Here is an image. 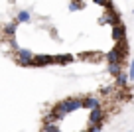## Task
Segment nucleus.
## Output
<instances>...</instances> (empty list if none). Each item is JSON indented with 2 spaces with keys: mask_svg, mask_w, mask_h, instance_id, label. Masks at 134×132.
I'll return each instance as SVG.
<instances>
[{
  "mask_svg": "<svg viewBox=\"0 0 134 132\" xmlns=\"http://www.w3.org/2000/svg\"><path fill=\"white\" fill-rule=\"evenodd\" d=\"M100 122H105V111H103V108L89 111V126H93V124H100Z\"/></svg>",
  "mask_w": 134,
  "mask_h": 132,
  "instance_id": "39448f33",
  "label": "nucleus"
},
{
  "mask_svg": "<svg viewBox=\"0 0 134 132\" xmlns=\"http://www.w3.org/2000/svg\"><path fill=\"white\" fill-rule=\"evenodd\" d=\"M69 8H71V10H79V8H83V4H81V0H75V2H71Z\"/></svg>",
  "mask_w": 134,
  "mask_h": 132,
  "instance_id": "dca6fc26",
  "label": "nucleus"
},
{
  "mask_svg": "<svg viewBox=\"0 0 134 132\" xmlns=\"http://www.w3.org/2000/svg\"><path fill=\"white\" fill-rule=\"evenodd\" d=\"M124 50H120V46L118 47H114V50H110V51H107V63L109 65H113V63H122V59H124Z\"/></svg>",
  "mask_w": 134,
  "mask_h": 132,
  "instance_id": "7ed1b4c3",
  "label": "nucleus"
},
{
  "mask_svg": "<svg viewBox=\"0 0 134 132\" xmlns=\"http://www.w3.org/2000/svg\"><path fill=\"white\" fill-rule=\"evenodd\" d=\"M100 103H103V101H100L99 97H85L83 99V108L95 111V108H100Z\"/></svg>",
  "mask_w": 134,
  "mask_h": 132,
  "instance_id": "423d86ee",
  "label": "nucleus"
},
{
  "mask_svg": "<svg viewBox=\"0 0 134 132\" xmlns=\"http://www.w3.org/2000/svg\"><path fill=\"white\" fill-rule=\"evenodd\" d=\"M32 20V14L28 12V10H20V12L16 14V24H26V22Z\"/></svg>",
  "mask_w": 134,
  "mask_h": 132,
  "instance_id": "6e6552de",
  "label": "nucleus"
},
{
  "mask_svg": "<svg viewBox=\"0 0 134 132\" xmlns=\"http://www.w3.org/2000/svg\"><path fill=\"white\" fill-rule=\"evenodd\" d=\"M100 24H109V26H120V16H118V12H114L113 8H107L105 14L100 16Z\"/></svg>",
  "mask_w": 134,
  "mask_h": 132,
  "instance_id": "f03ea898",
  "label": "nucleus"
},
{
  "mask_svg": "<svg viewBox=\"0 0 134 132\" xmlns=\"http://www.w3.org/2000/svg\"><path fill=\"white\" fill-rule=\"evenodd\" d=\"M122 63H113V65H109V73L113 75V77H118V75L122 73Z\"/></svg>",
  "mask_w": 134,
  "mask_h": 132,
  "instance_id": "9b49d317",
  "label": "nucleus"
},
{
  "mask_svg": "<svg viewBox=\"0 0 134 132\" xmlns=\"http://www.w3.org/2000/svg\"><path fill=\"white\" fill-rule=\"evenodd\" d=\"M34 55H36L34 51L26 50V47H18L16 53H14V59H16L18 65H22V67H30V65H32V61H34Z\"/></svg>",
  "mask_w": 134,
  "mask_h": 132,
  "instance_id": "f257e3e1",
  "label": "nucleus"
},
{
  "mask_svg": "<svg viewBox=\"0 0 134 132\" xmlns=\"http://www.w3.org/2000/svg\"><path fill=\"white\" fill-rule=\"evenodd\" d=\"M128 81H134V59L130 61V73H128Z\"/></svg>",
  "mask_w": 134,
  "mask_h": 132,
  "instance_id": "f3484780",
  "label": "nucleus"
},
{
  "mask_svg": "<svg viewBox=\"0 0 134 132\" xmlns=\"http://www.w3.org/2000/svg\"><path fill=\"white\" fill-rule=\"evenodd\" d=\"M103 124L105 122H100V124H93V126H89L87 132H103Z\"/></svg>",
  "mask_w": 134,
  "mask_h": 132,
  "instance_id": "4468645a",
  "label": "nucleus"
},
{
  "mask_svg": "<svg viewBox=\"0 0 134 132\" xmlns=\"http://www.w3.org/2000/svg\"><path fill=\"white\" fill-rule=\"evenodd\" d=\"M93 2H95V4H99V6H105V8H113L109 0H93Z\"/></svg>",
  "mask_w": 134,
  "mask_h": 132,
  "instance_id": "2eb2a0df",
  "label": "nucleus"
},
{
  "mask_svg": "<svg viewBox=\"0 0 134 132\" xmlns=\"http://www.w3.org/2000/svg\"><path fill=\"white\" fill-rule=\"evenodd\" d=\"M16 28H18V24H16V22H10V24H6V26H4V34L10 37V40H12V37H14V34H16Z\"/></svg>",
  "mask_w": 134,
  "mask_h": 132,
  "instance_id": "9d476101",
  "label": "nucleus"
},
{
  "mask_svg": "<svg viewBox=\"0 0 134 132\" xmlns=\"http://www.w3.org/2000/svg\"><path fill=\"white\" fill-rule=\"evenodd\" d=\"M51 63H55V57H53V55H47V53H36V55H34L32 65H36V67H46V65H51Z\"/></svg>",
  "mask_w": 134,
  "mask_h": 132,
  "instance_id": "20e7f679",
  "label": "nucleus"
},
{
  "mask_svg": "<svg viewBox=\"0 0 134 132\" xmlns=\"http://www.w3.org/2000/svg\"><path fill=\"white\" fill-rule=\"evenodd\" d=\"M124 36H126V34H124V26H114V28H113V40L114 41H124Z\"/></svg>",
  "mask_w": 134,
  "mask_h": 132,
  "instance_id": "0eeeda50",
  "label": "nucleus"
},
{
  "mask_svg": "<svg viewBox=\"0 0 134 132\" xmlns=\"http://www.w3.org/2000/svg\"><path fill=\"white\" fill-rule=\"evenodd\" d=\"M114 79H116V83H114V85H116L118 89H122V87H126V85H128V75H126L124 71H122V73L118 75V77H114Z\"/></svg>",
  "mask_w": 134,
  "mask_h": 132,
  "instance_id": "1a4fd4ad",
  "label": "nucleus"
},
{
  "mask_svg": "<svg viewBox=\"0 0 134 132\" xmlns=\"http://www.w3.org/2000/svg\"><path fill=\"white\" fill-rule=\"evenodd\" d=\"M69 61H73V55H61V57H55V63H69Z\"/></svg>",
  "mask_w": 134,
  "mask_h": 132,
  "instance_id": "ddd939ff",
  "label": "nucleus"
},
{
  "mask_svg": "<svg viewBox=\"0 0 134 132\" xmlns=\"http://www.w3.org/2000/svg\"><path fill=\"white\" fill-rule=\"evenodd\" d=\"M42 132H61L57 124H43V130Z\"/></svg>",
  "mask_w": 134,
  "mask_h": 132,
  "instance_id": "f8f14e48",
  "label": "nucleus"
}]
</instances>
